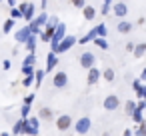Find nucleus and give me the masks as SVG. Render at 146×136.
Masks as SVG:
<instances>
[{
    "label": "nucleus",
    "mask_w": 146,
    "mask_h": 136,
    "mask_svg": "<svg viewBox=\"0 0 146 136\" xmlns=\"http://www.w3.org/2000/svg\"><path fill=\"white\" fill-rule=\"evenodd\" d=\"M48 14L46 12H40V14H36V18L28 24V28H30V32L34 34V36H38V34H42V30H44V26H46V22H48Z\"/></svg>",
    "instance_id": "1"
},
{
    "label": "nucleus",
    "mask_w": 146,
    "mask_h": 136,
    "mask_svg": "<svg viewBox=\"0 0 146 136\" xmlns=\"http://www.w3.org/2000/svg\"><path fill=\"white\" fill-rule=\"evenodd\" d=\"M58 24H60L58 18H56V16H50L48 22H46V26H44V30H42V34H40V38H42L44 42H50L52 36H54V32H56V26H58Z\"/></svg>",
    "instance_id": "2"
},
{
    "label": "nucleus",
    "mask_w": 146,
    "mask_h": 136,
    "mask_svg": "<svg viewBox=\"0 0 146 136\" xmlns=\"http://www.w3.org/2000/svg\"><path fill=\"white\" fill-rule=\"evenodd\" d=\"M18 10L22 12V18L30 24L34 18H36V6H34V2H18Z\"/></svg>",
    "instance_id": "3"
},
{
    "label": "nucleus",
    "mask_w": 146,
    "mask_h": 136,
    "mask_svg": "<svg viewBox=\"0 0 146 136\" xmlns=\"http://www.w3.org/2000/svg\"><path fill=\"white\" fill-rule=\"evenodd\" d=\"M76 40H78V38H76L74 34H66V38H64V40H62V42L54 48V50H50V52H54L56 56H58V54H64L66 50H70V48L76 44Z\"/></svg>",
    "instance_id": "4"
},
{
    "label": "nucleus",
    "mask_w": 146,
    "mask_h": 136,
    "mask_svg": "<svg viewBox=\"0 0 146 136\" xmlns=\"http://www.w3.org/2000/svg\"><path fill=\"white\" fill-rule=\"evenodd\" d=\"M64 38H66V24L60 22V24L56 26V32H54V36H52V40H50V50H54Z\"/></svg>",
    "instance_id": "5"
},
{
    "label": "nucleus",
    "mask_w": 146,
    "mask_h": 136,
    "mask_svg": "<svg viewBox=\"0 0 146 136\" xmlns=\"http://www.w3.org/2000/svg\"><path fill=\"white\" fill-rule=\"evenodd\" d=\"M38 132H40V120H38V116H30V118H26L24 134H26V136H36Z\"/></svg>",
    "instance_id": "6"
},
{
    "label": "nucleus",
    "mask_w": 146,
    "mask_h": 136,
    "mask_svg": "<svg viewBox=\"0 0 146 136\" xmlns=\"http://www.w3.org/2000/svg\"><path fill=\"white\" fill-rule=\"evenodd\" d=\"M90 126H92V120H90L88 116H82V118H78V120L74 122V130H76V134H80V136L88 134V132H90Z\"/></svg>",
    "instance_id": "7"
},
{
    "label": "nucleus",
    "mask_w": 146,
    "mask_h": 136,
    "mask_svg": "<svg viewBox=\"0 0 146 136\" xmlns=\"http://www.w3.org/2000/svg\"><path fill=\"white\" fill-rule=\"evenodd\" d=\"M72 126H74V122H72L70 114H60V116H56V128H58L60 132H66V130H70Z\"/></svg>",
    "instance_id": "8"
},
{
    "label": "nucleus",
    "mask_w": 146,
    "mask_h": 136,
    "mask_svg": "<svg viewBox=\"0 0 146 136\" xmlns=\"http://www.w3.org/2000/svg\"><path fill=\"white\" fill-rule=\"evenodd\" d=\"M80 66H82L84 70L94 68V66H96V56H94V52H82V54H80Z\"/></svg>",
    "instance_id": "9"
},
{
    "label": "nucleus",
    "mask_w": 146,
    "mask_h": 136,
    "mask_svg": "<svg viewBox=\"0 0 146 136\" xmlns=\"http://www.w3.org/2000/svg\"><path fill=\"white\" fill-rule=\"evenodd\" d=\"M112 14H114L116 18H122V20H124V16L128 14V4L122 2V0H118V2H112Z\"/></svg>",
    "instance_id": "10"
},
{
    "label": "nucleus",
    "mask_w": 146,
    "mask_h": 136,
    "mask_svg": "<svg viewBox=\"0 0 146 136\" xmlns=\"http://www.w3.org/2000/svg\"><path fill=\"white\" fill-rule=\"evenodd\" d=\"M30 36H32V32H30L28 24H26V26H22L20 30H16V32H14V40H16V42H20V44H26Z\"/></svg>",
    "instance_id": "11"
},
{
    "label": "nucleus",
    "mask_w": 146,
    "mask_h": 136,
    "mask_svg": "<svg viewBox=\"0 0 146 136\" xmlns=\"http://www.w3.org/2000/svg\"><path fill=\"white\" fill-rule=\"evenodd\" d=\"M52 84H54V88H66L68 86V74L66 72H56L54 76H52Z\"/></svg>",
    "instance_id": "12"
},
{
    "label": "nucleus",
    "mask_w": 146,
    "mask_h": 136,
    "mask_svg": "<svg viewBox=\"0 0 146 136\" xmlns=\"http://www.w3.org/2000/svg\"><path fill=\"white\" fill-rule=\"evenodd\" d=\"M104 110H108V112H112V110H116L118 106H120V98L116 96V94H108L106 98H104Z\"/></svg>",
    "instance_id": "13"
},
{
    "label": "nucleus",
    "mask_w": 146,
    "mask_h": 136,
    "mask_svg": "<svg viewBox=\"0 0 146 136\" xmlns=\"http://www.w3.org/2000/svg\"><path fill=\"white\" fill-rule=\"evenodd\" d=\"M100 78H102V70H100L98 66H94V68L88 70V78H86V82H88V86H94V84H98Z\"/></svg>",
    "instance_id": "14"
},
{
    "label": "nucleus",
    "mask_w": 146,
    "mask_h": 136,
    "mask_svg": "<svg viewBox=\"0 0 146 136\" xmlns=\"http://www.w3.org/2000/svg\"><path fill=\"white\" fill-rule=\"evenodd\" d=\"M94 38H98V28H90L82 38H80V44H88V42H94Z\"/></svg>",
    "instance_id": "15"
},
{
    "label": "nucleus",
    "mask_w": 146,
    "mask_h": 136,
    "mask_svg": "<svg viewBox=\"0 0 146 136\" xmlns=\"http://www.w3.org/2000/svg\"><path fill=\"white\" fill-rule=\"evenodd\" d=\"M56 64H58V56L54 54V52H48V56H46V72H52L54 68H56Z\"/></svg>",
    "instance_id": "16"
},
{
    "label": "nucleus",
    "mask_w": 146,
    "mask_h": 136,
    "mask_svg": "<svg viewBox=\"0 0 146 136\" xmlns=\"http://www.w3.org/2000/svg\"><path fill=\"white\" fill-rule=\"evenodd\" d=\"M52 118H54V110H52V108L44 106V108L38 110V120H46V122H50Z\"/></svg>",
    "instance_id": "17"
},
{
    "label": "nucleus",
    "mask_w": 146,
    "mask_h": 136,
    "mask_svg": "<svg viewBox=\"0 0 146 136\" xmlns=\"http://www.w3.org/2000/svg\"><path fill=\"white\" fill-rule=\"evenodd\" d=\"M132 28H134V24H132L130 20H120V22H118V26H116V30H118L120 34H128Z\"/></svg>",
    "instance_id": "18"
},
{
    "label": "nucleus",
    "mask_w": 146,
    "mask_h": 136,
    "mask_svg": "<svg viewBox=\"0 0 146 136\" xmlns=\"http://www.w3.org/2000/svg\"><path fill=\"white\" fill-rule=\"evenodd\" d=\"M82 14H84V20H94L98 12H96V8H94L92 4H86L84 10H82Z\"/></svg>",
    "instance_id": "19"
},
{
    "label": "nucleus",
    "mask_w": 146,
    "mask_h": 136,
    "mask_svg": "<svg viewBox=\"0 0 146 136\" xmlns=\"http://www.w3.org/2000/svg\"><path fill=\"white\" fill-rule=\"evenodd\" d=\"M100 14H102V16L112 14V0H104V2L100 4Z\"/></svg>",
    "instance_id": "20"
},
{
    "label": "nucleus",
    "mask_w": 146,
    "mask_h": 136,
    "mask_svg": "<svg viewBox=\"0 0 146 136\" xmlns=\"http://www.w3.org/2000/svg\"><path fill=\"white\" fill-rule=\"evenodd\" d=\"M36 42H38V38L32 34L30 38H28V42H26V50H28V54H36L34 50H36Z\"/></svg>",
    "instance_id": "21"
},
{
    "label": "nucleus",
    "mask_w": 146,
    "mask_h": 136,
    "mask_svg": "<svg viewBox=\"0 0 146 136\" xmlns=\"http://www.w3.org/2000/svg\"><path fill=\"white\" fill-rule=\"evenodd\" d=\"M44 76H46V70H42V68H38V70L34 72V86H36V88H38V86L42 84Z\"/></svg>",
    "instance_id": "22"
},
{
    "label": "nucleus",
    "mask_w": 146,
    "mask_h": 136,
    "mask_svg": "<svg viewBox=\"0 0 146 136\" xmlns=\"http://www.w3.org/2000/svg\"><path fill=\"white\" fill-rule=\"evenodd\" d=\"M24 128H26V120H18L16 124H14V128H12V134L16 136V134H24Z\"/></svg>",
    "instance_id": "23"
},
{
    "label": "nucleus",
    "mask_w": 146,
    "mask_h": 136,
    "mask_svg": "<svg viewBox=\"0 0 146 136\" xmlns=\"http://www.w3.org/2000/svg\"><path fill=\"white\" fill-rule=\"evenodd\" d=\"M136 58H142L144 54H146V42H140V44H136L134 46V52H132Z\"/></svg>",
    "instance_id": "24"
},
{
    "label": "nucleus",
    "mask_w": 146,
    "mask_h": 136,
    "mask_svg": "<svg viewBox=\"0 0 146 136\" xmlns=\"http://www.w3.org/2000/svg\"><path fill=\"white\" fill-rule=\"evenodd\" d=\"M94 46H98L100 50H108L110 48V44H108L106 38H94Z\"/></svg>",
    "instance_id": "25"
},
{
    "label": "nucleus",
    "mask_w": 146,
    "mask_h": 136,
    "mask_svg": "<svg viewBox=\"0 0 146 136\" xmlns=\"http://www.w3.org/2000/svg\"><path fill=\"white\" fill-rule=\"evenodd\" d=\"M102 78H104L106 82H112V80H114V70H112V68H104V70H102Z\"/></svg>",
    "instance_id": "26"
},
{
    "label": "nucleus",
    "mask_w": 146,
    "mask_h": 136,
    "mask_svg": "<svg viewBox=\"0 0 146 136\" xmlns=\"http://www.w3.org/2000/svg\"><path fill=\"white\" fill-rule=\"evenodd\" d=\"M124 110H126V114H128V116H132V114H134V110H136V102H134V100H128V102L124 104Z\"/></svg>",
    "instance_id": "27"
},
{
    "label": "nucleus",
    "mask_w": 146,
    "mask_h": 136,
    "mask_svg": "<svg viewBox=\"0 0 146 136\" xmlns=\"http://www.w3.org/2000/svg\"><path fill=\"white\" fill-rule=\"evenodd\" d=\"M14 26H16V20H12V18H8V20L4 22V26H2V28H4L2 32H12V30H14Z\"/></svg>",
    "instance_id": "28"
},
{
    "label": "nucleus",
    "mask_w": 146,
    "mask_h": 136,
    "mask_svg": "<svg viewBox=\"0 0 146 136\" xmlns=\"http://www.w3.org/2000/svg\"><path fill=\"white\" fill-rule=\"evenodd\" d=\"M30 110H32V108H30L28 104H22V108H20V118H22V120L30 118Z\"/></svg>",
    "instance_id": "29"
},
{
    "label": "nucleus",
    "mask_w": 146,
    "mask_h": 136,
    "mask_svg": "<svg viewBox=\"0 0 146 136\" xmlns=\"http://www.w3.org/2000/svg\"><path fill=\"white\" fill-rule=\"evenodd\" d=\"M96 28H98V38H106V34H108L106 24H104V22H100V24H96Z\"/></svg>",
    "instance_id": "30"
},
{
    "label": "nucleus",
    "mask_w": 146,
    "mask_h": 136,
    "mask_svg": "<svg viewBox=\"0 0 146 136\" xmlns=\"http://www.w3.org/2000/svg\"><path fill=\"white\" fill-rule=\"evenodd\" d=\"M24 66H36V54H28L24 58Z\"/></svg>",
    "instance_id": "31"
},
{
    "label": "nucleus",
    "mask_w": 146,
    "mask_h": 136,
    "mask_svg": "<svg viewBox=\"0 0 146 136\" xmlns=\"http://www.w3.org/2000/svg\"><path fill=\"white\" fill-rule=\"evenodd\" d=\"M134 134H136V136H146V122H140L138 128L134 130Z\"/></svg>",
    "instance_id": "32"
},
{
    "label": "nucleus",
    "mask_w": 146,
    "mask_h": 136,
    "mask_svg": "<svg viewBox=\"0 0 146 136\" xmlns=\"http://www.w3.org/2000/svg\"><path fill=\"white\" fill-rule=\"evenodd\" d=\"M142 86H144V84L140 82V78H138V80H132V90L136 92V96L140 94V90H142Z\"/></svg>",
    "instance_id": "33"
},
{
    "label": "nucleus",
    "mask_w": 146,
    "mask_h": 136,
    "mask_svg": "<svg viewBox=\"0 0 146 136\" xmlns=\"http://www.w3.org/2000/svg\"><path fill=\"white\" fill-rule=\"evenodd\" d=\"M36 72V66H22V74L24 76H32Z\"/></svg>",
    "instance_id": "34"
},
{
    "label": "nucleus",
    "mask_w": 146,
    "mask_h": 136,
    "mask_svg": "<svg viewBox=\"0 0 146 136\" xmlns=\"http://www.w3.org/2000/svg\"><path fill=\"white\" fill-rule=\"evenodd\" d=\"M10 18H12V20H18V18H22V12L18 10V6L10 10Z\"/></svg>",
    "instance_id": "35"
},
{
    "label": "nucleus",
    "mask_w": 146,
    "mask_h": 136,
    "mask_svg": "<svg viewBox=\"0 0 146 136\" xmlns=\"http://www.w3.org/2000/svg\"><path fill=\"white\" fill-rule=\"evenodd\" d=\"M32 84H34V74H32V76H24V80H22V86L30 88Z\"/></svg>",
    "instance_id": "36"
},
{
    "label": "nucleus",
    "mask_w": 146,
    "mask_h": 136,
    "mask_svg": "<svg viewBox=\"0 0 146 136\" xmlns=\"http://www.w3.org/2000/svg\"><path fill=\"white\" fill-rule=\"evenodd\" d=\"M86 4H88L86 0H74V2H72V6H74V8H82V10H84V6H86Z\"/></svg>",
    "instance_id": "37"
},
{
    "label": "nucleus",
    "mask_w": 146,
    "mask_h": 136,
    "mask_svg": "<svg viewBox=\"0 0 146 136\" xmlns=\"http://www.w3.org/2000/svg\"><path fill=\"white\" fill-rule=\"evenodd\" d=\"M32 102H34V94H28V96L24 98V104H28V106H30Z\"/></svg>",
    "instance_id": "38"
},
{
    "label": "nucleus",
    "mask_w": 146,
    "mask_h": 136,
    "mask_svg": "<svg viewBox=\"0 0 146 136\" xmlns=\"http://www.w3.org/2000/svg\"><path fill=\"white\" fill-rule=\"evenodd\" d=\"M138 98H140V100H146V84L142 86V90H140V94H138Z\"/></svg>",
    "instance_id": "39"
},
{
    "label": "nucleus",
    "mask_w": 146,
    "mask_h": 136,
    "mask_svg": "<svg viewBox=\"0 0 146 136\" xmlns=\"http://www.w3.org/2000/svg\"><path fill=\"white\" fill-rule=\"evenodd\" d=\"M140 82H142V84H146V68L140 72Z\"/></svg>",
    "instance_id": "40"
},
{
    "label": "nucleus",
    "mask_w": 146,
    "mask_h": 136,
    "mask_svg": "<svg viewBox=\"0 0 146 136\" xmlns=\"http://www.w3.org/2000/svg\"><path fill=\"white\" fill-rule=\"evenodd\" d=\"M134 46H136V44H132V42H128V44H126V52H134Z\"/></svg>",
    "instance_id": "41"
},
{
    "label": "nucleus",
    "mask_w": 146,
    "mask_h": 136,
    "mask_svg": "<svg viewBox=\"0 0 146 136\" xmlns=\"http://www.w3.org/2000/svg\"><path fill=\"white\" fill-rule=\"evenodd\" d=\"M122 136H134V132H132V130H130V128H126V130H124V132H122Z\"/></svg>",
    "instance_id": "42"
},
{
    "label": "nucleus",
    "mask_w": 146,
    "mask_h": 136,
    "mask_svg": "<svg viewBox=\"0 0 146 136\" xmlns=\"http://www.w3.org/2000/svg\"><path fill=\"white\" fill-rule=\"evenodd\" d=\"M2 68H4V70H10V60H4V64H2Z\"/></svg>",
    "instance_id": "43"
},
{
    "label": "nucleus",
    "mask_w": 146,
    "mask_h": 136,
    "mask_svg": "<svg viewBox=\"0 0 146 136\" xmlns=\"http://www.w3.org/2000/svg\"><path fill=\"white\" fill-rule=\"evenodd\" d=\"M0 136H10V134H8V132H2V134H0Z\"/></svg>",
    "instance_id": "44"
},
{
    "label": "nucleus",
    "mask_w": 146,
    "mask_h": 136,
    "mask_svg": "<svg viewBox=\"0 0 146 136\" xmlns=\"http://www.w3.org/2000/svg\"><path fill=\"white\" fill-rule=\"evenodd\" d=\"M102 136H110V132H104V134H102Z\"/></svg>",
    "instance_id": "45"
}]
</instances>
